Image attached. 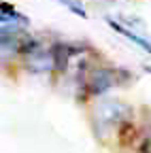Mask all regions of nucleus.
<instances>
[{
  "label": "nucleus",
  "mask_w": 151,
  "mask_h": 153,
  "mask_svg": "<svg viewBox=\"0 0 151 153\" xmlns=\"http://www.w3.org/2000/svg\"><path fill=\"white\" fill-rule=\"evenodd\" d=\"M149 70H151V68H149Z\"/></svg>",
  "instance_id": "obj_2"
},
{
  "label": "nucleus",
  "mask_w": 151,
  "mask_h": 153,
  "mask_svg": "<svg viewBox=\"0 0 151 153\" xmlns=\"http://www.w3.org/2000/svg\"><path fill=\"white\" fill-rule=\"evenodd\" d=\"M62 4H66L70 11H74V13H79V15H85V11H83V4H81V0H60Z\"/></svg>",
  "instance_id": "obj_1"
}]
</instances>
